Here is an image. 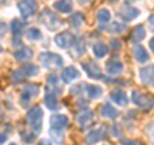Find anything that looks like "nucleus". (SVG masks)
<instances>
[{"label":"nucleus","mask_w":154,"mask_h":145,"mask_svg":"<svg viewBox=\"0 0 154 145\" xmlns=\"http://www.w3.org/2000/svg\"><path fill=\"white\" fill-rule=\"evenodd\" d=\"M42 118H44V112L42 109L36 105V107L31 108L27 113V121L28 125H30L31 130L33 131V134H40L41 128H42Z\"/></svg>","instance_id":"1"},{"label":"nucleus","mask_w":154,"mask_h":145,"mask_svg":"<svg viewBox=\"0 0 154 145\" xmlns=\"http://www.w3.org/2000/svg\"><path fill=\"white\" fill-rule=\"evenodd\" d=\"M38 60L41 62V64L46 67L49 69H55V68H60L63 66L64 60L59 54H55V53H51V51H45V53H41L38 55Z\"/></svg>","instance_id":"2"},{"label":"nucleus","mask_w":154,"mask_h":145,"mask_svg":"<svg viewBox=\"0 0 154 145\" xmlns=\"http://www.w3.org/2000/svg\"><path fill=\"white\" fill-rule=\"evenodd\" d=\"M40 21H41L42 25H44L48 30H50V31H55L57 28L59 27V25H60L59 18H58L55 14L53 13L50 9H48V8H45L44 11L41 12Z\"/></svg>","instance_id":"3"},{"label":"nucleus","mask_w":154,"mask_h":145,"mask_svg":"<svg viewBox=\"0 0 154 145\" xmlns=\"http://www.w3.org/2000/svg\"><path fill=\"white\" fill-rule=\"evenodd\" d=\"M131 98H132V101L137 105L139 108L152 109L154 107V98L153 96H149V95H145V94L137 93V91H134Z\"/></svg>","instance_id":"4"},{"label":"nucleus","mask_w":154,"mask_h":145,"mask_svg":"<svg viewBox=\"0 0 154 145\" xmlns=\"http://www.w3.org/2000/svg\"><path fill=\"white\" fill-rule=\"evenodd\" d=\"M75 41H76L75 35L69 31H63V32L58 33V35L54 37L55 45L62 48V49H68V48H71L75 44Z\"/></svg>","instance_id":"5"},{"label":"nucleus","mask_w":154,"mask_h":145,"mask_svg":"<svg viewBox=\"0 0 154 145\" xmlns=\"http://www.w3.org/2000/svg\"><path fill=\"white\" fill-rule=\"evenodd\" d=\"M18 11L23 18H28L33 16L37 11L36 0H21L18 3Z\"/></svg>","instance_id":"6"},{"label":"nucleus","mask_w":154,"mask_h":145,"mask_svg":"<svg viewBox=\"0 0 154 145\" xmlns=\"http://www.w3.org/2000/svg\"><path fill=\"white\" fill-rule=\"evenodd\" d=\"M139 14H140V11H139L137 8H135V7H131L128 3H125L118 11L119 18L123 19V21H126V22L127 21H132V19L136 18Z\"/></svg>","instance_id":"7"},{"label":"nucleus","mask_w":154,"mask_h":145,"mask_svg":"<svg viewBox=\"0 0 154 145\" xmlns=\"http://www.w3.org/2000/svg\"><path fill=\"white\" fill-rule=\"evenodd\" d=\"M38 90H40L38 85H32V84L31 85H27L26 88L22 90V94H21V98H19V100H21V104L23 105V107L28 105L31 98L38 95Z\"/></svg>","instance_id":"8"},{"label":"nucleus","mask_w":154,"mask_h":145,"mask_svg":"<svg viewBox=\"0 0 154 145\" xmlns=\"http://www.w3.org/2000/svg\"><path fill=\"white\" fill-rule=\"evenodd\" d=\"M105 136H107V128L105 127L95 128L88 134V136L85 137V143H86V145H94L98 141H102Z\"/></svg>","instance_id":"9"},{"label":"nucleus","mask_w":154,"mask_h":145,"mask_svg":"<svg viewBox=\"0 0 154 145\" xmlns=\"http://www.w3.org/2000/svg\"><path fill=\"white\" fill-rule=\"evenodd\" d=\"M82 68L85 69L86 75L91 79H102L103 77V73H102V69H100L99 64L96 63V62H93V60H89L88 63H82Z\"/></svg>","instance_id":"10"},{"label":"nucleus","mask_w":154,"mask_h":145,"mask_svg":"<svg viewBox=\"0 0 154 145\" xmlns=\"http://www.w3.org/2000/svg\"><path fill=\"white\" fill-rule=\"evenodd\" d=\"M105 69L109 76H117L123 71V63L118 58H110L105 63Z\"/></svg>","instance_id":"11"},{"label":"nucleus","mask_w":154,"mask_h":145,"mask_svg":"<svg viewBox=\"0 0 154 145\" xmlns=\"http://www.w3.org/2000/svg\"><path fill=\"white\" fill-rule=\"evenodd\" d=\"M23 23L19 19H13L11 23V30H12V35H13V44L14 45H19L21 44V37L23 35Z\"/></svg>","instance_id":"12"},{"label":"nucleus","mask_w":154,"mask_h":145,"mask_svg":"<svg viewBox=\"0 0 154 145\" xmlns=\"http://www.w3.org/2000/svg\"><path fill=\"white\" fill-rule=\"evenodd\" d=\"M139 75H140V80L143 84L154 85V66L144 67L139 71Z\"/></svg>","instance_id":"13"},{"label":"nucleus","mask_w":154,"mask_h":145,"mask_svg":"<svg viewBox=\"0 0 154 145\" xmlns=\"http://www.w3.org/2000/svg\"><path fill=\"white\" fill-rule=\"evenodd\" d=\"M93 118H94V113L90 108H85L82 110H80L76 116V121L80 126H86V125H89L91 121H93Z\"/></svg>","instance_id":"14"},{"label":"nucleus","mask_w":154,"mask_h":145,"mask_svg":"<svg viewBox=\"0 0 154 145\" xmlns=\"http://www.w3.org/2000/svg\"><path fill=\"white\" fill-rule=\"evenodd\" d=\"M132 54H134V58L136 59V62H139V63H146L150 59L145 48L141 45H135L132 48Z\"/></svg>","instance_id":"15"},{"label":"nucleus","mask_w":154,"mask_h":145,"mask_svg":"<svg viewBox=\"0 0 154 145\" xmlns=\"http://www.w3.org/2000/svg\"><path fill=\"white\" fill-rule=\"evenodd\" d=\"M80 77V72L77 71V68H75L73 66H69L67 68L63 69L62 72V80H63L64 84H71L72 81H75L76 79Z\"/></svg>","instance_id":"16"},{"label":"nucleus","mask_w":154,"mask_h":145,"mask_svg":"<svg viewBox=\"0 0 154 145\" xmlns=\"http://www.w3.org/2000/svg\"><path fill=\"white\" fill-rule=\"evenodd\" d=\"M53 7L55 11L60 13H69L73 9V3H72V0H57L53 4Z\"/></svg>","instance_id":"17"},{"label":"nucleus","mask_w":154,"mask_h":145,"mask_svg":"<svg viewBox=\"0 0 154 145\" xmlns=\"http://www.w3.org/2000/svg\"><path fill=\"white\" fill-rule=\"evenodd\" d=\"M85 89V94L89 96L90 99H98L102 96L103 90L98 85H82Z\"/></svg>","instance_id":"18"},{"label":"nucleus","mask_w":154,"mask_h":145,"mask_svg":"<svg viewBox=\"0 0 154 145\" xmlns=\"http://www.w3.org/2000/svg\"><path fill=\"white\" fill-rule=\"evenodd\" d=\"M50 123H51V127L63 128L68 125V117L64 114H53L50 117Z\"/></svg>","instance_id":"19"},{"label":"nucleus","mask_w":154,"mask_h":145,"mask_svg":"<svg viewBox=\"0 0 154 145\" xmlns=\"http://www.w3.org/2000/svg\"><path fill=\"white\" fill-rule=\"evenodd\" d=\"M49 135H50V139L57 145H62L64 143V134H63V131H62V128H59V127H51L50 131H49Z\"/></svg>","instance_id":"20"},{"label":"nucleus","mask_w":154,"mask_h":145,"mask_svg":"<svg viewBox=\"0 0 154 145\" xmlns=\"http://www.w3.org/2000/svg\"><path fill=\"white\" fill-rule=\"evenodd\" d=\"M110 98H112V100L117 105H119V107H125V105L127 104V95L125 94L122 90L113 91V93L110 94Z\"/></svg>","instance_id":"21"},{"label":"nucleus","mask_w":154,"mask_h":145,"mask_svg":"<svg viewBox=\"0 0 154 145\" xmlns=\"http://www.w3.org/2000/svg\"><path fill=\"white\" fill-rule=\"evenodd\" d=\"M33 55V53L32 50L30 49V48H22V49H19V50H16L14 51V58H16L17 60L19 62H25V60H28V59H31Z\"/></svg>","instance_id":"22"},{"label":"nucleus","mask_w":154,"mask_h":145,"mask_svg":"<svg viewBox=\"0 0 154 145\" xmlns=\"http://www.w3.org/2000/svg\"><path fill=\"white\" fill-rule=\"evenodd\" d=\"M100 113H102L103 117H107V118H116L118 116V112L117 109H116L110 103H104L103 107H102V110H100Z\"/></svg>","instance_id":"23"},{"label":"nucleus","mask_w":154,"mask_h":145,"mask_svg":"<svg viewBox=\"0 0 154 145\" xmlns=\"http://www.w3.org/2000/svg\"><path fill=\"white\" fill-rule=\"evenodd\" d=\"M45 104H46V107L49 109H51V110H54V109L58 108L57 95H55V93H53L51 90L46 91V94H45Z\"/></svg>","instance_id":"24"},{"label":"nucleus","mask_w":154,"mask_h":145,"mask_svg":"<svg viewBox=\"0 0 154 145\" xmlns=\"http://www.w3.org/2000/svg\"><path fill=\"white\" fill-rule=\"evenodd\" d=\"M145 36H146V31H145V28H144L141 25L136 26L132 30V32H131V40L134 42H137V41L144 40Z\"/></svg>","instance_id":"25"},{"label":"nucleus","mask_w":154,"mask_h":145,"mask_svg":"<svg viewBox=\"0 0 154 145\" xmlns=\"http://www.w3.org/2000/svg\"><path fill=\"white\" fill-rule=\"evenodd\" d=\"M21 72L25 77H32V76H36L38 73V67L33 63H26L21 68Z\"/></svg>","instance_id":"26"},{"label":"nucleus","mask_w":154,"mask_h":145,"mask_svg":"<svg viewBox=\"0 0 154 145\" xmlns=\"http://www.w3.org/2000/svg\"><path fill=\"white\" fill-rule=\"evenodd\" d=\"M93 53H94V55L98 58V59L104 58L105 55L108 54V46L105 44H103V42H98V44H95L93 46Z\"/></svg>","instance_id":"27"},{"label":"nucleus","mask_w":154,"mask_h":145,"mask_svg":"<svg viewBox=\"0 0 154 145\" xmlns=\"http://www.w3.org/2000/svg\"><path fill=\"white\" fill-rule=\"evenodd\" d=\"M104 30H107V32H110V33H123L126 31V25H123L121 22H112Z\"/></svg>","instance_id":"28"},{"label":"nucleus","mask_w":154,"mask_h":145,"mask_svg":"<svg viewBox=\"0 0 154 145\" xmlns=\"http://www.w3.org/2000/svg\"><path fill=\"white\" fill-rule=\"evenodd\" d=\"M46 82L48 85H49V88L53 89V90H59L62 91V89L59 88V77H58L55 73H50L46 76Z\"/></svg>","instance_id":"29"},{"label":"nucleus","mask_w":154,"mask_h":145,"mask_svg":"<svg viewBox=\"0 0 154 145\" xmlns=\"http://www.w3.org/2000/svg\"><path fill=\"white\" fill-rule=\"evenodd\" d=\"M96 19H98L99 23H102V25H105V23H109L110 21V12L108 11V9H100V11L98 12V14H96Z\"/></svg>","instance_id":"30"},{"label":"nucleus","mask_w":154,"mask_h":145,"mask_svg":"<svg viewBox=\"0 0 154 145\" xmlns=\"http://www.w3.org/2000/svg\"><path fill=\"white\" fill-rule=\"evenodd\" d=\"M26 37L28 39V40H40V39L42 37L41 35V31L38 30V28L36 27H30L28 30L26 31Z\"/></svg>","instance_id":"31"},{"label":"nucleus","mask_w":154,"mask_h":145,"mask_svg":"<svg viewBox=\"0 0 154 145\" xmlns=\"http://www.w3.org/2000/svg\"><path fill=\"white\" fill-rule=\"evenodd\" d=\"M84 16L81 13H75L73 16L71 17V25H72V27H75V28H79L81 25L84 23Z\"/></svg>","instance_id":"32"},{"label":"nucleus","mask_w":154,"mask_h":145,"mask_svg":"<svg viewBox=\"0 0 154 145\" xmlns=\"http://www.w3.org/2000/svg\"><path fill=\"white\" fill-rule=\"evenodd\" d=\"M75 51H76V55L77 57H81L85 53V41L82 39H77L75 41Z\"/></svg>","instance_id":"33"},{"label":"nucleus","mask_w":154,"mask_h":145,"mask_svg":"<svg viewBox=\"0 0 154 145\" xmlns=\"http://www.w3.org/2000/svg\"><path fill=\"white\" fill-rule=\"evenodd\" d=\"M11 77H12V81H13V82H21L23 79H25V76H23V73L21 72V69L13 71L12 75H11Z\"/></svg>","instance_id":"34"},{"label":"nucleus","mask_w":154,"mask_h":145,"mask_svg":"<svg viewBox=\"0 0 154 145\" xmlns=\"http://www.w3.org/2000/svg\"><path fill=\"white\" fill-rule=\"evenodd\" d=\"M110 134H112L114 137H121L122 136V130L118 125H113L112 128H110Z\"/></svg>","instance_id":"35"},{"label":"nucleus","mask_w":154,"mask_h":145,"mask_svg":"<svg viewBox=\"0 0 154 145\" xmlns=\"http://www.w3.org/2000/svg\"><path fill=\"white\" fill-rule=\"evenodd\" d=\"M146 132H148V136H149V139H150L154 143V123L149 125V126L146 127Z\"/></svg>","instance_id":"36"},{"label":"nucleus","mask_w":154,"mask_h":145,"mask_svg":"<svg viewBox=\"0 0 154 145\" xmlns=\"http://www.w3.org/2000/svg\"><path fill=\"white\" fill-rule=\"evenodd\" d=\"M110 46H112L113 50H119L121 49V42L118 40H116V39H112V40H110Z\"/></svg>","instance_id":"37"},{"label":"nucleus","mask_w":154,"mask_h":145,"mask_svg":"<svg viewBox=\"0 0 154 145\" xmlns=\"http://www.w3.org/2000/svg\"><path fill=\"white\" fill-rule=\"evenodd\" d=\"M5 31H7V23L3 22V21H0V37L5 33Z\"/></svg>","instance_id":"38"},{"label":"nucleus","mask_w":154,"mask_h":145,"mask_svg":"<svg viewBox=\"0 0 154 145\" xmlns=\"http://www.w3.org/2000/svg\"><path fill=\"white\" fill-rule=\"evenodd\" d=\"M122 145H139V141H136V140H125Z\"/></svg>","instance_id":"39"},{"label":"nucleus","mask_w":154,"mask_h":145,"mask_svg":"<svg viewBox=\"0 0 154 145\" xmlns=\"http://www.w3.org/2000/svg\"><path fill=\"white\" fill-rule=\"evenodd\" d=\"M148 23H149V27H150L152 30L154 31V14H152V16L149 17V19H148Z\"/></svg>","instance_id":"40"},{"label":"nucleus","mask_w":154,"mask_h":145,"mask_svg":"<svg viewBox=\"0 0 154 145\" xmlns=\"http://www.w3.org/2000/svg\"><path fill=\"white\" fill-rule=\"evenodd\" d=\"M5 140H7V135L5 134H0V145L5 143Z\"/></svg>","instance_id":"41"},{"label":"nucleus","mask_w":154,"mask_h":145,"mask_svg":"<svg viewBox=\"0 0 154 145\" xmlns=\"http://www.w3.org/2000/svg\"><path fill=\"white\" fill-rule=\"evenodd\" d=\"M149 48H150V49L154 51V37L152 39V40L150 41H149Z\"/></svg>","instance_id":"42"},{"label":"nucleus","mask_w":154,"mask_h":145,"mask_svg":"<svg viewBox=\"0 0 154 145\" xmlns=\"http://www.w3.org/2000/svg\"><path fill=\"white\" fill-rule=\"evenodd\" d=\"M40 145H51L49 141H45V140H42V141L40 143Z\"/></svg>","instance_id":"43"},{"label":"nucleus","mask_w":154,"mask_h":145,"mask_svg":"<svg viewBox=\"0 0 154 145\" xmlns=\"http://www.w3.org/2000/svg\"><path fill=\"white\" fill-rule=\"evenodd\" d=\"M80 3H82V4H86V3H89V0H80Z\"/></svg>","instance_id":"44"},{"label":"nucleus","mask_w":154,"mask_h":145,"mask_svg":"<svg viewBox=\"0 0 154 145\" xmlns=\"http://www.w3.org/2000/svg\"><path fill=\"white\" fill-rule=\"evenodd\" d=\"M7 2V0H0V3H5Z\"/></svg>","instance_id":"45"},{"label":"nucleus","mask_w":154,"mask_h":145,"mask_svg":"<svg viewBox=\"0 0 154 145\" xmlns=\"http://www.w3.org/2000/svg\"><path fill=\"white\" fill-rule=\"evenodd\" d=\"M9 145H17L16 143H11V144H9Z\"/></svg>","instance_id":"46"},{"label":"nucleus","mask_w":154,"mask_h":145,"mask_svg":"<svg viewBox=\"0 0 154 145\" xmlns=\"http://www.w3.org/2000/svg\"><path fill=\"white\" fill-rule=\"evenodd\" d=\"M110 2H112V3H116V2H117V0H110Z\"/></svg>","instance_id":"47"}]
</instances>
